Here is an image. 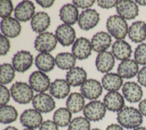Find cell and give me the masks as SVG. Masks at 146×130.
Returning a JSON list of instances; mask_svg holds the SVG:
<instances>
[{"label": "cell", "instance_id": "cell-1", "mask_svg": "<svg viewBox=\"0 0 146 130\" xmlns=\"http://www.w3.org/2000/svg\"><path fill=\"white\" fill-rule=\"evenodd\" d=\"M118 124L127 129H135L143 122V115L134 107H124L117 114Z\"/></svg>", "mask_w": 146, "mask_h": 130}, {"label": "cell", "instance_id": "cell-2", "mask_svg": "<svg viewBox=\"0 0 146 130\" xmlns=\"http://www.w3.org/2000/svg\"><path fill=\"white\" fill-rule=\"evenodd\" d=\"M106 27L111 37L117 40H124L129 32V26L125 19L118 15L110 16L107 20Z\"/></svg>", "mask_w": 146, "mask_h": 130}, {"label": "cell", "instance_id": "cell-3", "mask_svg": "<svg viewBox=\"0 0 146 130\" xmlns=\"http://www.w3.org/2000/svg\"><path fill=\"white\" fill-rule=\"evenodd\" d=\"M10 92L14 101L21 105H27L32 102L35 97L34 90L31 86L21 81L14 83L10 88Z\"/></svg>", "mask_w": 146, "mask_h": 130}, {"label": "cell", "instance_id": "cell-4", "mask_svg": "<svg viewBox=\"0 0 146 130\" xmlns=\"http://www.w3.org/2000/svg\"><path fill=\"white\" fill-rule=\"evenodd\" d=\"M107 108L102 102L93 100L86 105L83 109V115L90 121H100L105 118Z\"/></svg>", "mask_w": 146, "mask_h": 130}, {"label": "cell", "instance_id": "cell-5", "mask_svg": "<svg viewBox=\"0 0 146 130\" xmlns=\"http://www.w3.org/2000/svg\"><path fill=\"white\" fill-rule=\"evenodd\" d=\"M58 40L54 34L45 32L37 35L35 40V48L40 53H50L56 48Z\"/></svg>", "mask_w": 146, "mask_h": 130}, {"label": "cell", "instance_id": "cell-6", "mask_svg": "<svg viewBox=\"0 0 146 130\" xmlns=\"http://www.w3.org/2000/svg\"><path fill=\"white\" fill-rule=\"evenodd\" d=\"M29 84L35 92L37 93H45L49 90L51 83L50 78L45 72L36 70L30 75Z\"/></svg>", "mask_w": 146, "mask_h": 130}, {"label": "cell", "instance_id": "cell-7", "mask_svg": "<svg viewBox=\"0 0 146 130\" xmlns=\"http://www.w3.org/2000/svg\"><path fill=\"white\" fill-rule=\"evenodd\" d=\"M34 57L28 50H19L14 54L12 59V64L18 72H27L33 64Z\"/></svg>", "mask_w": 146, "mask_h": 130}, {"label": "cell", "instance_id": "cell-8", "mask_svg": "<svg viewBox=\"0 0 146 130\" xmlns=\"http://www.w3.org/2000/svg\"><path fill=\"white\" fill-rule=\"evenodd\" d=\"M116 12L118 15L125 20H133L139 15V7L135 1L120 0L117 3Z\"/></svg>", "mask_w": 146, "mask_h": 130}, {"label": "cell", "instance_id": "cell-9", "mask_svg": "<svg viewBox=\"0 0 146 130\" xmlns=\"http://www.w3.org/2000/svg\"><path fill=\"white\" fill-rule=\"evenodd\" d=\"M32 105L35 110L41 113H48L56 107V102L50 94L46 93H38L34 97Z\"/></svg>", "mask_w": 146, "mask_h": 130}, {"label": "cell", "instance_id": "cell-10", "mask_svg": "<svg viewBox=\"0 0 146 130\" xmlns=\"http://www.w3.org/2000/svg\"><path fill=\"white\" fill-rule=\"evenodd\" d=\"M100 21V14L94 9L85 10L80 14L78 26L83 31L91 30L97 26Z\"/></svg>", "mask_w": 146, "mask_h": 130}, {"label": "cell", "instance_id": "cell-11", "mask_svg": "<svg viewBox=\"0 0 146 130\" xmlns=\"http://www.w3.org/2000/svg\"><path fill=\"white\" fill-rule=\"evenodd\" d=\"M103 87L102 84L96 79H87L80 86V93L87 99L96 100L102 95Z\"/></svg>", "mask_w": 146, "mask_h": 130}, {"label": "cell", "instance_id": "cell-12", "mask_svg": "<svg viewBox=\"0 0 146 130\" xmlns=\"http://www.w3.org/2000/svg\"><path fill=\"white\" fill-rule=\"evenodd\" d=\"M55 35L58 42L62 46L68 47L73 45L76 39V32L72 26L62 23L56 29Z\"/></svg>", "mask_w": 146, "mask_h": 130}, {"label": "cell", "instance_id": "cell-13", "mask_svg": "<svg viewBox=\"0 0 146 130\" xmlns=\"http://www.w3.org/2000/svg\"><path fill=\"white\" fill-rule=\"evenodd\" d=\"M21 123L28 129H35L40 128L43 123V118L41 113L34 109H27L23 112L20 117Z\"/></svg>", "mask_w": 146, "mask_h": 130}, {"label": "cell", "instance_id": "cell-14", "mask_svg": "<svg viewBox=\"0 0 146 130\" xmlns=\"http://www.w3.org/2000/svg\"><path fill=\"white\" fill-rule=\"evenodd\" d=\"M92 50L91 41L83 37L77 39L72 47V54L79 60L87 59L91 55Z\"/></svg>", "mask_w": 146, "mask_h": 130}, {"label": "cell", "instance_id": "cell-15", "mask_svg": "<svg viewBox=\"0 0 146 130\" xmlns=\"http://www.w3.org/2000/svg\"><path fill=\"white\" fill-rule=\"evenodd\" d=\"M122 94L128 102L137 103L140 102L143 96V91L141 86L136 82L129 81L123 84L122 86Z\"/></svg>", "mask_w": 146, "mask_h": 130}, {"label": "cell", "instance_id": "cell-16", "mask_svg": "<svg viewBox=\"0 0 146 130\" xmlns=\"http://www.w3.org/2000/svg\"><path fill=\"white\" fill-rule=\"evenodd\" d=\"M35 14V4L28 0L21 2L14 10L15 18L20 22H27L32 20Z\"/></svg>", "mask_w": 146, "mask_h": 130}, {"label": "cell", "instance_id": "cell-17", "mask_svg": "<svg viewBox=\"0 0 146 130\" xmlns=\"http://www.w3.org/2000/svg\"><path fill=\"white\" fill-rule=\"evenodd\" d=\"M0 29L2 34L7 38H15L21 32V25L15 18L8 17L3 19L0 23Z\"/></svg>", "mask_w": 146, "mask_h": 130}, {"label": "cell", "instance_id": "cell-18", "mask_svg": "<svg viewBox=\"0 0 146 130\" xmlns=\"http://www.w3.org/2000/svg\"><path fill=\"white\" fill-rule=\"evenodd\" d=\"M103 103L107 110L114 113H118L125 107L124 97L118 92H110L106 94L103 99Z\"/></svg>", "mask_w": 146, "mask_h": 130}, {"label": "cell", "instance_id": "cell-19", "mask_svg": "<svg viewBox=\"0 0 146 130\" xmlns=\"http://www.w3.org/2000/svg\"><path fill=\"white\" fill-rule=\"evenodd\" d=\"M91 43L94 51L99 54L107 51L112 43L111 35L103 31L97 32L91 39Z\"/></svg>", "mask_w": 146, "mask_h": 130}, {"label": "cell", "instance_id": "cell-20", "mask_svg": "<svg viewBox=\"0 0 146 130\" xmlns=\"http://www.w3.org/2000/svg\"><path fill=\"white\" fill-rule=\"evenodd\" d=\"M115 63V58L112 52L105 51L97 55L95 61L96 70L101 73L107 74L113 69Z\"/></svg>", "mask_w": 146, "mask_h": 130}, {"label": "cell", "instance_id": "cell-21", "mask_svg": "<svg viewBox=\"0 0 146 130\" xmlns=\"http://www.w3.org/2000/svg\"><path fill=\"white\" fill-rule=\"evenodd\" d=\"M80 14L78 8L74 4H66L59 10V18L62 22L67 25L72 26L78 21Z\"/></svg>", "mask_w": 146, "mask_h": 130}, {"label": "cell", "instance_id": "cell-22", "mask_svg": "<svg viewBox=\"0 0 146 130\" xmlns=\"http://www.w3.org/2000/svg\"><path fill=\"white\" fill-rule=\"evenodd\" d=\"M128 36L131 42L140 43L146 40V22L144 21H137L129 27Z\"/></svg>", "mask_w": 146, "mask_h": 130}, {"label": "cell", "instance_id": "cell-23", "mask_svg": "<svg viewBox=\"0 0 146 130\" xmlns=\"http://www.w3.org/2000/svg\"><path fill=\"white\" fill-rule=\"evenodd\" d=\"M50 26V17L45 12L36 13L31 20V27L35 32L41 34L45 32Z\"/></svg>", "mask_w": 146, "mask_h": 130}, {"label": "cell", "instance_id": "cell-24", "mask_svg": "<svg viewBox=\"0 0 146 130\" xmlns=\"http://www.w3.org/2000/svg\"><path fill=\"white\" fill-rule=\"evenodd\" d=\"M112 54L117 60L123 62L129 59L132 49L131 45L124 40H116L112 45Z\"/></svg>", "mask_w": 146, "mask_h": 130}, {"label": "cell", "instance_id": "cell-25", "mask_svg": "<svg viewBox=\"0 0 146 130\" xmlns=\"http://www.w3.org/2000/svg\"><path fill=\"white\" fill-rule=\"evenodd\" d=\"M71 86L64 79H56L50 84L49 92L54 98L62 99L69 97Z\"/></svg>", "mask_w": 146, "mask_h": 130}, {"label": "cell", "instance_id": "cell-26", "mask_svg": "<svg viewBox=\"0 0 146 130\" xmlns=\"http://www.w3.org/2000/svg\"><path fill=\"white\" fill-rule=\"evenodd\" d=\"M139 64L133 59H127V60L121 62L118 64L117 72L118 75L125 79H131L137 75L139 72Z\"/></svg>", "mask_w": 146, "mask_h": 130}, {"label": "cell", "instance_id": "cell-27", "mask_svg": "<svg viewBox=\"0 0 146 130\" xmlns=\"http://www.w3.org/2000/svg\"><path fill=\"white\" fill-rule=\"evenodd\" d=\"M102 85L103 88L110 92H118L123 85V78L115 72H108L105 74L102 78Z\"/></svg>", "mask_w": 146, "mask_h": 130}, {"label": "cell", "instance_id": "cell-28", "mask_svg": "<svg viewBox=\"0 0 146 130\" xmlns=\"http://www.w3.org/2000/svg\"><path fill=\"white\" fill-rule=\"evenodd\" d=\"M66 80L71 86H81L87 80L86 71L83 67H73L66 72Z\"/></svg>", "mask_w": 146, "mask_h": 130}, {"label": "cell", "instance_id": "cell-29", "mask_svg": "<svg viewBox=\"0 0 146 130\" xmlns=\"http://www.w3.org/2000/svg\"><path fill=\"white\" fill-rule=\"evenodd\" d=\"M55 65V58L50 53H40L35 58V66L42 72H50L54 69Z\"/></svg>", "mask_w": 146, "mask_h": 130}, {"label": "cell", "instance_id": "cell-30", "mask_svg": "<svg viewBox=\"0 0 146 130\" xmlns=\"http://www.w3.org/2000/svg\"><path fill=\"white\" fill-rule=\"evenodd\" d=\"M66 108L68 109L72 113H78L83 110L85 106V97L81 93L74 92L70 94L67 97L66 102Z\"/></svg>", "mask_w": 146, "mask_h": 130}, {"label": "cell", "instance_id": "cell-31", "mask_svg": "<svg viewBox=\"0 0 146 130\" xmlns=\"http://www.w3.org/2000/svg\"><path fill=\"white\" fill-rule=\"evenodd\" d=\"M77 58L72 53L63 52L57 54L55 57L56 65L61 70H70L75 67Z\"/></svg>", "mask_w": 146, "mask_h": 130}, {"label": "cell", "instance_id": "cell-32", "mask_svg": "<svg viewBox=\"0 0 146 130\" xmlns=\"http://www.w3.org/2000/svg\"><path fill=\"white\" fill-rule=\"evenodd\" d=\"M72 113L66 107H60L54 112L53 121L58 127H65L70 125Z\"/></svg>", "mask_w": 146, "mask_h": 130}, {"label": "cell", "instance_id": "cell-33", "mask_svg": "<svg viewBox=\"0 0 146 130\" xmlns=\"http://www.w3.org/2000/svg\"><path fill=\"white\" fill-rule=\"evenodd\" d=\"M18 113L12 105H2L0 107V122L3 124H10L18 119Z\"/></svg>", "mask_w": 146, "mask_h": 130}, {"label": "cell", "instance_id": "cell-34", "mask_svg": "<svg viewBox=\"0 0 146 130\" xmlns=\"http://www.w3.org/2000/svg\"><path fill=\"white\" fill-rule=\"evenodd\" d=\"M15 76V70L11 64L5 63L1 65L0 83L1 85H7L14 80Z\"/></svg>", "mask_w": 146, "mask_h": 130}, {"label": "cell", "instance_id": "cell-35", "mask_svg": "<svg viewBox=\"0 0 146 130\" xmlns=\"http://www.w3.org/2000/svg\"><path fill=\"white\" fill-rule=\"evenodd\" d=\"M68 130H91V123L86 117H76L70 122Z\"/></svg>", "mask_w": 146, "mask_h": 130}, {"label": "cell", "instance_id": "cell-36", "mask_svg": "<svg viewBox=\"0 0 146 130\" xmlns=\"http://www.w3.org/2000/svg\"><path fill=\"white\" fill-rule=\"evenodd\" d=\"M134 58L138 64L146 66V43L137 45L134 53Z\"/></svg>", "mask_w": 146, "mask_h": 130}, {"label": "cell", "instance_id": "cell-37", "mask_svg": "<svg viewBox=\"0 0 146 130\" xmlns=\"http://www.w3.org/2000/svg\"><path fill=\"white\" fill-rule=\"evenodd\" d=\"M15 10L13 4L10 0H1L0 1V17L2 19L10 17V15Z\"/></svg>", "mask_w": 146, "mask_h": 130}, {"label": "cell", "instance_id": "cell-38", "mask_svg": "<svg viewBox=\"0 0 146 130\" xmlns=\"http://www.w3.org/2000/svg\"><path fill=\"white\" fill-rule=\"evenodd\" d=\"M11 92L9 90L6 86L1 85L0 86V105H7L10 100Z\"/></svg>", "mask_w": 146, "mask_h": 130}, {"label": "cell", "instance_id": "cell-39", "mask_svg": "<svg viewBox=\"0 0 146 130\" xmlns=\"http://www.w3.org/2000/svg\"><path fill=\"white\" fill-rule=\"evenodd\" d=\"M10 41L9 38L1 34L0 35V53L1 56H6L10 50Z\"/></svg>", "mask_w": 146, "mask_h": 130}, {"label": "cell", "instance_id": "cell-40", "mask_svg": "<svg viewBox=\"0 0 146 130\" xmlns=\"http://www.w3.org/2000/svg\"><path fill=\"white\" fill-rule=\"evenodd\" d=\"M94 0H74L72 1V4L76 6L78 8H81L83 10H88L90 9L94 5Z\"/></svg>", "mask_w": 146, "mask_h": 130}, {"label": "cell", "instance_id": "cell-41", "mask_svg": "<svg viewBox=\"0 0 146 130\" xmlns=\"http://www.w3.org/2000/svg\"><path fill=\"white\" fill-rule=\"evenodd\" d=\"M118 1L117 0H110V1H105V0H99L97 1L98 6L102 9H111L113 7H116L117 3Z\"/></svg>", "mask_w": 146, "mask_h": 130}, {"label": "cell", "instance_id": "cell-42", "mask_svg": "<svg viewBox=\"0 0 146 130\" xmlns=\"http://www.w3.org/2000/svg\"><path fill=\"white\" fill-rule=\"evenodd\" d=\"M40 130H58V127L53 121L47 120L43 121L39 128Z\"/></svg>", "mask_w": 146, "mask_h": 130}, {"label": "cell", "instance_id": "cell-43", "mask_svg": "<svg viewBox=\"0 0 146 130\" xmlns=\"http://www.w3.org/2000/svg\"><path fill=\"white\" fill-rule=\"evenodd\" d=\"M138 84L142 86L146 87V66L142 67L137 74Z\"/></svg>", "mask_w": 146, "mask_h": 130}, {"label": "cell", "instance_id": "cell-44", "mask_svg": "<svg viewBox=\"0 0 146 130\" xmlns=\"http://www.w3.org/2000/svg\"><path fill=\"white\" fill-rule=\"evenodd\" d=\"M36 2L40 6H41L42 8L48 9L51 7L55 2L53 0H40V1L37 0V1H36Z\"/></svg>", "mask_w": 146, "mask_h": 130}, {"label": "cell", "instance_id": "cell-45", "mask_svg": "<svg viewBox=\"0 0 146 130\" xmlns=\"http://www.w3.org/2000/svg\"><path fill=\"white\" fill-rule=\"evenodd\" d=\"M138 107H139L138 110H139V112L141 113L142 115H143V116L146 117V99L141 100V101L139 102Z\"/></svg>", "mask_w": 146, "mask_h": 130}, {"label": "cell", "instance_id": "cell-46", "mask_svg": "<svg viewBox=\"0 0 146 130\" xmlns=\"http://www.w3.org/2000/svg\"><path fill=\"white\" fill-rule=\"evenodd\" d=\"M106 130H124L123 128L121 127L120 124L117 123H112L110 125L108 126L106 128Z\"/></svg>", "mask_w": 146, "mask_h": 130}, {"label": "cell", "instance_id": "cell-47", "mask_svg": "<svg viewBox=\"0 0 146 130\" xmlns=\"http://www.w3.org/2000/svg\"><path fill=\"white\" fill-rule=\"evenodd\" d=\"M135 2L140 6H146V0H136Z\"/></svg>", "mask_w": 146, "mask_h": 130}, {"label": "cell", "instance_id": "cell-48", "mask_svg": "<svg viewBox=\"0 0 146 130\" xmlns=\"http://www.w3.org/2000/svg\"><path fill=\"white\" fill-rule=\"evenodd\" d=\"M4 130H18L16 127H12V126H9V127H6Z\"/></svg>", "mask_w": 146, "mask_h": 130}, {"label": "cell", "instance_id": "cell-49", "mask_svg": "<svg viewBox=\"0 0 146 130\" xmlns=\"http://www.w3.org/2000/svg\"><path fill=\"white\" fill-rule=\"evenodd\" d=\"M133 130H146V128L144 127H137V128L135 129H133Z\"/></svg>", "mask_w": 146, "mask_h": 130}, {"label": "cell", "instance_id": "cell-50", "mask_svg": "<svg viewBox=\"0 0 146 130\" xmlns=\"http://www.w3.org/2000/svg\"><path fill=\"white\" fill-rule=\"evenodd\" d=\"M91 130H102V129H98V128H94V129H92Z\"/></svg>", "mask_w": 146, "mask_h": 130}, {"label": "cell", "instance_id": "cell-51", "mask_svg": "<svg viewBox=\"0 0 146 130\" xmlns=\"http://www.w3.org/2000/svg\"><path fill=\"white\" fill-rule=\"evenodd\" d=\"M23 130H35V129H28V128H26L24 129Z\"/></svg>", "mask_w": 146, "mask_h": 130}]
</instances>
